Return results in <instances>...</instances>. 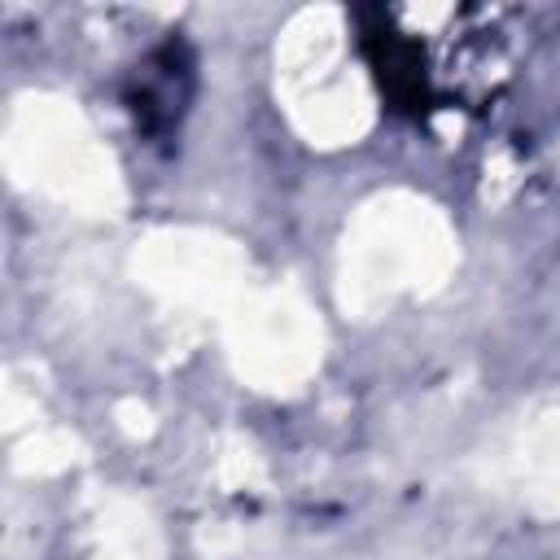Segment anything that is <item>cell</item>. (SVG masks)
<instances>
[{
  "label": "cell",
  "instance_id": "obj_1",
  "mask_svg": "<svg viewBox=\"0 0 560 560\" xmlns=\"http://www.w3.org/2000/svg\"><path fill=\"white\" fill-rule=\"evenodd\" d=\"M503 9H381V74L407 105H481L508 79Z\"/></svg>",
  "mask_w": 560,
  "mask_h": 560
}]
</instances>
